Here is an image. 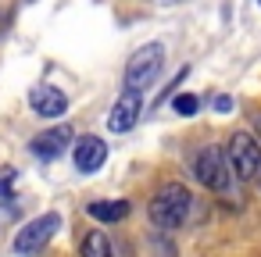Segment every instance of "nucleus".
Listing matches in <instances>:
<instances>
[{"label": "nucleus", "mask_w": 261, "mask_h": 257, "mask_svg": "<svg viewBox=\"0 0 261 257\" xmlns=\"http://www.w3.org/2000/svg\"><path fill=\"white\" fill-rule=\"evenodd\" d=\"M225 154H229V164L240 179H257L261 172V143L250 136V132H232L229 143H225Z\"/></svg>", "instance_id": "nucleus-5"}, {"label": "nucleus", "mask_w": 261, "mask_h": 257, "mask_svg": "<svg viewBox=\"0 0 261 257\" xmlns=\"http://www.w3.org/2000/svg\"><path fill=\"white\" fill-rule=\"evenodd\" d=\"M29 107H33L40 118H58V115H65L68 97H65L58 86H33V93H29Z\"/></svg>", "instance_id": "nucleus-9"}, {"label": "nucleus", "mask_w": 261, "mask_h": 257, "mask_svg": "<svg viewBox=\"0 0 261 257\" xmlns=\"http://www.w3.org/2000/svg\"><path fill=\"white\" fill-rule=\"evenodd\" d=\"M83 257H115V250H111V239H108L100 229H93V232L83 239Z\"/></svg>", "instance_id": "nucleus-11"}, {"label": "nucleus", "mask_w": 261, "mask_h": 257, "mask_svg": "<svg viewBox=\"0 0 261 257\" xmlns=\"http://www.w3.org/2000/svg\"><path fill=\"white\" fill-rule=\"evenodd\" d=\"M58 229H61V214H58V211H47V214L33 218V221L15 236V253H18V257H36V253L54 239Z\"/></svg>", "instance_id": "nucleus-3"}, {"label": "nucleus", "mask_w": 261, "mask_h": 257, "mask_svg": "<svg viewBox=\"0 0 261 257\" xmlns=\"http://www.w3.org/2000/svg\"><path fill=\"white\" fill-rule=\"evenodd\" d=\"M257 4H261V0H257Z\"/></svg>", "instance_id": "nucleus-16"}, {"label": "nucleus", "mask_w": 261, "mask_h": 257, "mask_svg": "<svg viewBox=\"0 0 261 257\" xmlns=\"http://www.w3.org/2000/svg\"><path fill=\"white\" fill-rule=\"evenodd\" d=\"M172 111H175V115H197V111H200V97H193V93H179V97L172 100Z\"/></svg>", "instance_id": "nucleus-12"}, {"label": "nucleus", "mask_w": 261, "mask_h": 257, "mask_svg": "<svg viewBox=\"0 0 261 257\" xmlns=\"http://www.w3.org/2000/svg\"><path fill=\"white\" fill-rule=\"evenodd\" d=\"M215 107H218V111H232V100H229V97H215Z\"/></svg>", "instance_id": "nucleus-14"}, {"label": "nucleus", "mask_w": 261, "mask_h": 257, "mask_svg": "<svg viewBox=\"0 0 261 257\" xmlns=\"http://www.w3.org/2000/svg\"><path fill=\"white\" fill-rule=\"evenodd\" d=\"M161 65H165V47H161V43L140 47V50L129 58V65H125V90H140V93H143V86L161 72Z\"/></svg>", "instance_id": "nucleus-4"}, {"label": "nucleus", "mask_w": 261, "mask_h": 257, "mask_svg": "<svg viewBox=\"0 0 261 257\" xmlns=\"http://www.w3.org/2000/svg\"><path fill=\"white\" fill-rule=\"evenodd\" d=\"M229 154L218 147V143H211V147H204L197 157H193V179L200 182V186H207V189H215V193H225L229 189Z\"/></svg>", "instance_id": "nucleus-2"}, {"label": "nucleus", "mask_w": 261, "mask_h": 257, "mask_svg": "<svg viewBox=\"0 0 261 257\" xmlns=\"http://www.w3.org/2000/svg\"><path fill=\"white\" fill-rule=\"evenodd\" d=\"M190 207H193V196H190V189L182 186V182H168V186H161L154 196H150V207H147V214H150V221L158 225V229H179L186 218H190Z\"/></svg>", "instance_id": "nucleus-1"}, {"label": "nucleus", "mask_w": 261, "mask_h": 257, "mask_svg": "<svg viewBox=\"0 0 261 257\" xmlns=\"http://www.w3.org/2000/svg\"><path fill=\"white\" fill-rule=\"evenodd\" d=\"M11 182H15V168H4V172H0V196L11 193Z\"/></svg>", "instance_id": "nucleus-13"}, {"label": "nucleus", "mask_w": 261, "mask_h": 257, "mask_svg": "<svg viewBox=\"0 0 261 257\" xmlns=\"http://www.w3.org/2000/svg\"><path fill=\"white\" fill-rule=\"evenodd\" d=\"M254 182H257V186H261V172H257V179H254Z\"/></svg>", "instance_id": "nucleus-15"}, {"label": "nucleus", "mask_w": 261, "mask_h": 257, "mask_svg": "<svg viewBox=\"0 0 261 257\" xmlns=\"http://www.w3.org/2000/svg\"><path fill=\"white\" fill-rule=\"evenodd\" d=\"M86 211H90V218H97V221H122V218L129 214V204H125V200H93Z\"/></svg>", "instance_id": "nucleus-10"}, {"label": "nucleus", "mask_w": 261, "mask_h": 257, "mask_svg": "<svg viewBox=\"0 0 261 257\" xmlns=\"http://www.w3.org/2000/svg\"><path fill=\"white\" fill-rule=\"evenodd\" d=\"M140 111H143V93L140 90H122V97L115 100V107L108 115V129L111 132H129L140 122Z\"/></svg>", "instance_id": "nucleus-6"}, {"label": "nucleus", "mask_w": 261, "mask_h": 257, "mask_svg": "<svg viewBox=\"0 0 261 257\" xmlns=\"http://www.w3.org/2000/svg\"><path fill=\"white\" fill-rule=\"evenodd\" d=\"M104 161H108V143H104L100 136H83V139L75 143V168H79L83 175L100 172Z\"/></svg>", "instance_id": "nucleus-7"}, {"label": "nucleus", "mask_w": 261, "mask_h": 257, "mask_svg": "<svg viewBox=\"0 0 261 257\" xmlns=\"http://www.w3.org/2000/svg\"><path fill=\"white\" fill-rule=\"evenodd\" d=\"M72 129L68 125H54V129H47V132H40L36 139H33V154L36 157H43V161H50V157H61L68 147H72Z\"/></svg>", "instance_id": "nucleus-8"}]
</instances>
